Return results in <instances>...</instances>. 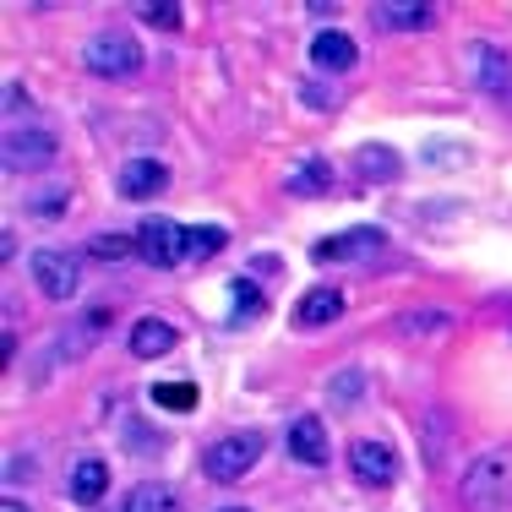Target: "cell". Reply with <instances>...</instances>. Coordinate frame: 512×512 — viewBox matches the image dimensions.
I'll return each mask as SVG.
<instances>
[{
    "instance_id": "5bb4252c",
    "label": "cell",
    "mask_w": 512,
    "mask_h": 512,
    "mask_svg": "<svg viewBox=\"0 0 512 512\" xmlns=\"http://www.w3.org/2000/svg\"><path fill=\"white\" fill-rule=\"evenodd\" d=\"M371 17L382 22V28H393V33H420V28H431V6H420V0H376Z\"/></svg>"
},
{
    "instance_id": "83f0119b",
    "label": "cell",
    "mask_w": 512,
    "mask_h": 512,
    "mask_svg": "<svg viewBox=\"0 0 512 512\" xmlns=\"http://www.w3.org/2000/svg\"><path fill=\"white\" fill-rule=\"evenodd\" d=\"M447 327V311H420V316H404V333H436Z\"/></svg>"
},
{
    "instance_id": "7402d4cb",
    "label": "cell",
    "mask_w": 512,
    "mask_h": 512,
    "mask_svg": "<svg viewBox=\"0 0 512 512\" xmlns=\"http://www.w3.org/2000/svg\"><path fill=\"white\" fill-rule=\"evenodd\" d=\"M131 251H137V240H126V235H93L88 240L93 262H120V256H131Z\"/></svg>"
},
{
    "instance_id": "9a60e30c",
    "label": "cell",
    "mask_w": 512,
    "mask_h": 512,
    "mask_svg": "<svg viewBox=\"0 0 512 512\" xmlns=\"http://www.w3.org/2000/svg\"><path fill=\"white\" fill-rule=\"evenodd\" d=\"M284 186H289V197H322V191L333 186V164H327L322 153H311L284 175Z\"/></svg>"
},
{
    "instance_id": "5b68a950",
    "label": "cell",
    "mask_w": 512,
    "mask_h": 512,
    "mask_svg": "<svg viewBox=\"0 0 512 512\" xmlns=\"http://www.w3.org/2000/svg\"><path fill=\"white\" fill-rule=\"evenodd\" d=\"M137 251L148 267H175L180 256H186V229L153 213V218H142V229H137Z\"/></svg>"
},
{
    "instance_id": "f1b7e54d",
    "label": "cell",
    "mask_w": 512,
    "mask_h": 512,
    "mask_svg": "<svg viewBox=\"0 0 512 512\" xmlns=\"http://www.w3.org/2000/svg\"><path fill=\"white\" fill-rule=\"evenodd\" d=\"M0 512H33L28 502H17V496H6V502H0Z\"/></svg>"
},
{
    "instance_id": "8992f818",
    "label": "cell",
    "mask_w": 512,
    "mask_h": 512,
    "mask_svg": "<svg viewBox=\"0 0 512 512\" xmlns=\"http://www.w3.org/2000/svg\"><path fill=\"white\" fill-rule=\"evenodd\" d=\"M109 322H115V306H88V311L77 316V322L66 327V333L55 338L50 360H66V365H71V360H82V355H88V349L104 338V327H109Z\"/></svg>"
},
{
    "instance_id": "d6986e66",
    "label": "cell",
    "mask_w": 512,
    "mask_h": 512,
    "mask_svg": "<svg viewBox=\"0 0 512 512\" xmlns=\"http://www.w3.org/2000/svg\"><path fill=\"white\" fill-rule=\"evenodd\" d=\"M120 512H175V491H169V485L142 480V485H131V496L120 502Z\"/></svg>"
},
{
    "instance_id": "44dd1931",
    "label": "cell",
    "mask_w": 512,
    "mask_h": 512,
    "mask_svg": "<svg viewBox=\"0 0 512 512\" xmlns=\"http://www.w3.org/2000/svg\"><path fill=\"white\" fill-rule=\"evenodd\" d=\"M229 246V235L218 224H197V229H186V256L191 262H207V256H218Z\"/></svg>"
},
{
    "instance_id": "7a4b0ae2",
    "label": "cell",
    "mask_w": 512,
    "mask_h": 512,
    "mask_svg": "<svg viewBox=\"0 0 512 512\" xmlns=\"http://www.w3.org/2000/svg\"><path fill=\"white\" fill-rule=\"evenodd\" d=\"M82 66L93 71V77H109V82H126V77H137L148 60H142V44L131 39V33H120V28H99L88 44H82Z\"/></svg>"
},
{
    "instance_id": "4fadbf2b",
    "label": "cell",
    "mask_w": 512,
    "mask_h": 512,
    "mask_svg": "<svg viewBox=\"0 0 512 512\" xmlns=\"http://www.w3.org/2000/svg\"><path fill=\"white\" fill-rule=\"evenodd\" d=\"M289 453L306 463V469H322L327 463V425L316 420V414H300V420L289 425Z\"/></svg>"
},
{
    "instance_id": "52a82bcc",
    "label": "cell",
    "mask_w": 512,
    "mask_h": 512,
    "mask_svg": "<svg viewBox=\"0 0 512 512\" xmlns=\"http://www.w3.org/2000/svg\"><path fill=\"white\" fill-rule=\"evenodd\" d=\"M60 153V142L50 131H11L6 137V169L11 175H39V169H50Z\"/></svg>"
},
{
    "instance_id": "30bf717a",
    "label": "cell",
    "mask_w": 512,
    "mask_h": 512,
    "mask_svg": "<svg viewBox=\"0 0 512 512\" xmlns=\"http://www.w3.org/2000/svg\"><path fill=\"white\" fill-rule=\"evenodd\" d=\"M469 77L480 82L485 93H512V60L496 50V44L474 39L469 44Z\"/></svg>"
},
{
    "instance_id": "ffe728a7",
    "label": "cell",
    "mask_w": 512,
    "mask_h": 512,
    "mask_svg": "<svg viewBox=\"0 0 512 512\" xmlns=\"http://www.w3.org/2000/svg\"><path fill=\"white\" fill-rule=\"evenodd\" d=\"M355 164H360L365 180H398V169H404V164H398V153L382 148V142H376V148H360Z\"/></svg>"
},
{
    "instance_id": "484cf974",
    "label": "cell",
    "mask_w": 512,
    "mask_h": 512,
    "mask_svg": "<svg viewBox=\"0 0 512 512\" xmlns=\"http://www.w3.org/2000/svg\"><path fill=\"white\" fill-rule=\"evenodd\" d=\"M153 404H164V409H191V404H197V387H153Z\"/></svg>"
},
{
    "instance_id": "f546056e",
    "label": "cell",
    "mask_w": 512,
    "mask_h": 512,
    "mask_svg": "<svg viewBox=\"0 0 512 512\" xmlns=\"http://www.w3.org/2000/svg\"><path fill=\"white\" fill-rule=\"evenodd\" d=\"M224 512H251V507H224Z\"/></svg>"
},
{
    "instance_id": "6da1fadb",
    "label": "cell",
    "mask_w": 512,
    "mask_h": 512,
    "mask_svg": "<svg viewBox=\"0 0 512 512\" xmlns=\"http://www.w3.org/2000/svg\"><path fill=\"white\" fill-rule=\"evenodd\" d=\"M458 496H463V507H474V512L507 502L512 496V447H491V453L474 458L458 480Z\"/></svg>"
},
{
    "instance_id": "9c48e42d",
    "label": "cell",
    "mask_w": 512,
    "mask_h": 512,
    "mask_svg": "<svg viewBox=\"0 0 512 512\" xmlns=\"http://www.w3.org/2000/svg\"><path fill=\"white\" fill-rule=\"evenodd\" d=\"M382 229H344V235H333V240H316L311 256L316 262H360V256H376L382 251Z\"/></svg>"
},
{
    "instance_id": "e0dca14e",
    "label": "cell",
    "mask_w": 512,
    "mask_h": 512,
    "mask_svg": "<svg viewBox=\"0 0 512 512\" xmlns=\"http://www.w3.org/2000/svg\"><path fill=\"white\" fill-rule=\"evenodd\" d=\"M338 316H344V295H338V289H311V295L300 300L295 322L300 327H327V322H338Z\"/></svg>"
},
{
    "instance_id": "7c38bea8",
    "label": "cell",
    "mask_w": 512,
    "mask_h": 512,
    "mask_svg": "<svg viewBox=\"0 0 512 512\" xmlns=\"http://www.w3.org/2000/svg\"><path fill=\"white\" fill-rule=\"evenodd\" d=\"M360 60V50H355V39H349V33H338V28H327V33H316L311 39V66L316 71H349Z\"/></svg>"
},
{
    "instance_id": "d4e9b609",
    "label": "cell",
    "mask_w": 512,
    "mask_h": 512,
    "mask_svg": "<svg viewBox=\"0 0 512 512\" xmlns=\"http://www.w3.org/2000/svg\"><path fill=\"white\" fill-rule=\"evenodd\" d=\"M360 393H365V376L355 371V365H349V371H338V376H333V398H338V404H355Z\"/></svg>"
},
{
    "instance_id": "cb8c5ba5",
    "label": "cell",
    "mask_w": 512,
    "mask_h": 512,
    "mask_svg": "<svg viewBox=\"0 0 512 512\" xmlns=\"http://www.w3.org/2000/svg\"><path fill=\"white\" fill-rule=\"evenodd\" d=\"M28 207H33V213H39V218H60V213H66V207H71V191L50 186V191H39V197H33Z\"/></svg>"
},
{
    "instance_id": "ba28073f",
    "label": "cell",
    "mask_w": 512,
    "mask_h": 512,
    "mask_svg": "<svg viewBox=\"0 0 512 512\" xmlns=\"http://www.w3.org/2000/svg\"><path fill=\"white\" fill-rule=\"evenodd\" d=\"M349 469H355V480L360 485H393L398 480V453L387 442H371V436H360L355 447H349Z\"/></svg>"
},
{
    "instance_id": "3957f363",
    "label": "cell",
    "mask_w": 512,
    "mask_h": 512,
    "mask_svg": "<svg viewBox=\"0 0 512 512\" xmlns=\"http://www.w3.org/2000/svg\"><path fill=\"white\" fill-rule=\"evenodd\" d=\"M256 453H262V436L256 431H235V436H218L213 447L202 453V474L213 485H235L240 474H251Z\"/></svg>"
},
{
    "instance_id": "4316f807",
    "label": "cell",
    "mask_w": 512,
    "mask_h": 512,
    "mask_svg": "<svg viewBox=\"0 0 512 512\" xmlns=\"http://www.w3.org/2000/svg\"><path fill=\"white\" fill-rule=\"evenodd\" d=\"M142 22H153V28H180V6H169V0H148V6H142Z\"/></svg>"
},
{
    "instance_id": "ac0fdd59",
    "label": "cell",
    "mask_w": 512,
    "mask_h": 512,
    "mask_svg": "<svg viewBox=\"0 0 512 512\" xmlns=\"http://www.w3.org/2000/svg\"><path fill=\"white\" fill-rule=\"evenodd\" d=\"M109 491V463L104 458H82L77 469H71V496L77 502H99Z\"/></svg>"
},
{
    "instance_id": "277c9868",
    "label": "cell",
    "mask_w": 512,
    "mask_h": 512,
    "mask_svg": "<svg viewBox=\"0 0 512 512\" xmlns=\"http://www.w3.org/2000/svg\"><path fill=\"white\" fill-rule=\"evenodd\" d=\"M28 273H33V284H39L44 300H71L82 289V267H77V256H66V251H33Z\"/></svg>"
},
{
    "instance_id": "603a6c76",
    "label": "cell",
    "mask_w": 512,
    "mask_h": 512,
    "mask_svg": "<svg viewBox=\"0 0 512 512\" xmlns=\"http://www.w3.org/2000/svg\"><path fill=\"white\" fill-rule=\"evenodd\" d=\"M246 316H262V295L251 278H235V322H246Z\"/></svg>"
},
{
    "instance_id": "8fae6325",
    "label": "cell",
    "mask_w": 512,
    "mask_h": 512,
    "mask_svg": "<svg viewBox=\"0 0 512 512\" xmlns=\"http://www.w3.org/2000/svg\"><path fill=\"white\" fill-rule=\"evenodd\" d=\"M169 186V169L158 158H126L120 164V197L126 202H142V197H158Z\"/></svg>"
},
{
    "instance_id": "2e32d148",
    "label": "cell",
    "mask_w": 512,
    "mask_h": 512,
    "mask_svg": "<svg viewBox=\"0 0 512 512\" xmlns=\"http://www.w3.org/2000/svg\"><path fill=\"white\" fill-rule=\"evenodd\" d=\"M175 349V327L164 322V316H142L137 327H131V355L137 360H158Z\"/></svg>"
}]
</instances>
